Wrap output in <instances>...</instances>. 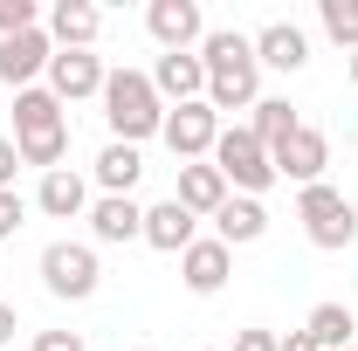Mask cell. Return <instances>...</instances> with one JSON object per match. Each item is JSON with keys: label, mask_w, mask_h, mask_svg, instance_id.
Here are the masks:
<instances>
[{"label": "cell", "mask_w": 358, "mask_h": 351, "mask_svg": "<svg viewBox=\"0 0 358 351\" xmlns=\"http://www.w3.org/2000/svg\"><path fill=\"white\" fill-rule=\"evenodd\" d=\"M296 124H303V117H296V110H289V96H262V103H255V117H248V131L262 138L268 152H275V145H282V138L296 131Z\"/></svg>", "instance_id": "cell-24"}, {"label": "cell", "mask_w": 358, "mask_h": 351, "mask_svg": "<svg viewBox=\"0 0 358 351\" xmlns=\"http://www.w3.org/2000/svg\"><path fill=\"white\" fill-rule=\"evenodd\" d=\"M48 55H55L48 28H28V35H7V42H0V83H7V89H35V83L48 76Z\"/></svg>", "instance_id": "cell-11"}, {"label": "cell", "mask_w": 358, "mask_h": 351, "mask_svg": "<svg viewBox=\"0 0 358 351\" xmlns=\"http://www.w3.org/2000/svg\"><path fill=\"white\" fill-rule=\"evenodd\" d=\"M90 248H124V241H145V207L131 193H96L90 200Z\"/></svg>", "instance_id": "cell-10"}, {"label": "cell", "mask_w": 358, "mask_h": 351, "mask_svg": "<svg viewBox=\"0 0 358 351\" xmlns=\"http://www.w3.org/2000/svg\"><path fill=\"white\" fill-rule=\"evenodd\" d=\"M345 76H352V89H358V55H345Z\"/></svg>", "instance_id": "cell-32"}, {"label": "cell", "mask_w": 358, "mask_h": 351, "mask_svg": "<svg viewBox=\"0 0 358 351\" xmlns=\"http://www.w3.org/2000/svg\"><path fill=\"white\" fill-rule=\"evenodd\" d=\"M96 103H103V124H110L117 145H145V138L166 131V103H159V89H152L145 69H110Z\"/></svg>", "instance_id": "cell-2"}, {"label": "cell", "mask_w": 358, "mask_h": 351, "mask_svg": "<svg viewBox=\"0 0 358 351\" xmlns=\"http://www.w3.org/2000/svg\"><path fill=\"white\" fill-rule=\"evenodd\" d=\"M96 282H103V262H96V248L90 241H48L42 248V289L48 296H62V303H90L96 296Z\"/></svg>", "instance_id": "cell-5"}, {"label": "cell", "mask_w": 358, "mask_h": 351, "mask_svg": "<svg viewBox=\"0 0 358 351\" xmlns=\"http://www.w3.org/2000/svg\"><path fill=\"white\" fill-rule=\"evenodd\" d=\"M262 234H268V207H262V200H248V193H227V207L214 214V241L248 248V241H262Z\"/></svg>", "instance_id": "cell-20"}, {"label": "cell", "mask_w": 358, "mask_h": 351, "mask_svg": "<svg viewBox=\"0 0 358 351\" xmlns=\"http://www.w3.org/2000/svg\"><path fill=\"white\" fill-rule=\"evenodd\" d=\"M48 131H69V110L48 96V83L14 89V138H48Z\"/></svg>", "instance_id": "cell-19"}, {"label": "cell", "mask_w": 358, "mask_h": 351, "mask_svg": "<svg viewBox=\"0 0 358 351\" xmlns=\"http://www.w3.org/2000/svg\"><path fill=\"white\" fill-rule=\"evenodd\" d=\"M145 76H152V89H159V103H166V110L200 103V96H207V62H200V48H193V55H159Z\"/></svg>", "instance_id": "cell-13"}, {"label": "cell", "mask_w": 358, "mask_h": 351, "mask_svg": "<svg viewBox=\"0 0 358 351\" xmlns=\"http://www.w3.org/2000/svg\"><path fill=\"white\" fill-rule=\"evenodd\" d=\"M303 331L317 338V351H345V345H358V317H352V303H317L310 317H303Z\"/></svg>", "instance_id": "cell-22"}, {"label": "cell", "mask_w": 358, "mask_h": 351, "mask_svg": "<svg viewBox=\"0 0 358 351\" xmlns=\"http://www.w3.org/2000/svg\"><path fill=\"white\" fill-rule=\"evenodd\" d=\"M317 28H324V42L358 55V0H317Z\"/></svg>", "instance_id": "cell-23"}, {"label": "cell", "mask_w": 358, "mask_h": 351, "mask_svg": "<svg viewBox=\"0 0 358 351\" xmlns=\"http://www.w3.org/2000/svg\"><path fill=\"white\" fill-rule=\"evenodd\" d=\"M282 338L268 331V324H248V331H234V351H275Z\"/></svg>", "instance_id": "cell-27"}, {"label": "cell", "mask_w": 358, "mask_h": 351, "mask_svg": "<svg viewBox=\"0 0 358 351\" xmlns=\"http://www.w3.org/2000/svg\"><path fill=\"white\" fill-rule=\"evenodd\" d=\"M227 193H234V186L221 179V166H214V159H193V166H179L173 200H179V207H186L193 220H214V214L227 207Z\"/></svg>", "instance_id": "cell-14"}, {"label": "cell", "mask_w": 358, "mask_h": 351, "mask_svg": "<svg viewBox=\"0 0 358 351\" xmlns=\"http://www.w3.org/2000/svg\"><path fill=\"white\" fill-rule=\"evenodd\" d=\"M14 331H21V310H14V303H7V296H0V351L14 345Z\"/></svg>", "instance_id": "cell-30"}, {"label": "cell", "mask_w": 358, "mask_h": 351, "mask_svg": "<svg viewBox=\"0 0 358 351\" xmlns=\"http://www.w3.org/2000/svg\"><path fill=\"white\" fill-rule=\"evenodd\" d=\"M200 241V220L186 214L179 200H159V207H145V248H159V255H186Z\"/></svg>", "instance_id": "cell-18"}, {"label": "cell", "mask_w": 358, "mask_h": 351, "mask_svg": "<svg viewBox=\"0 0 358 351\" xmlns=\"http://www.w3.org/2000/svg\"><path fill=\"white\" fill-rule=\"evenodd\" d=\"M14 173H21V152H14V138H0V193H14Z\"/></svg>", "instance_id": "cell-29"}, {"label": "cell", "mask_w": 358, "mask_h": 351, "mask_svg": "<svg viewBox=\"0 0 358 351\" xmlns=\"http://www.w3.org/2000/svg\"><path fill=\"white\" fill-rule=\"evenodd\" d=\"M214 166L234 193H248V200H262L268 186H275V159H268V145L248 124H221V145H214Z\"/></svg>", "instance_id": "cell-4"}, {"label": "cell", "mask_w": 358, "mask_h": 351, "mask_svg": "<svg viewBox=\"0 0 358 351\" xmlns=\"http://www.w3.org/2000/svg\"><path fill=\"white\" fill-rule=\"evenodd\" d=\"M90 179H96L103 193H131L138 179H145V152H138V145H117V138H110V145L96 152V166H90Z\"/></svg>", "instance_id": "cell-21"}, {"label": "cell", "mask_w": 358, "mask_h": 351, "mask_svg": "<svg viewBox=\"0 0 358 351\" xmlns=\"http://www.w3.org/2000/svg\"><path fill=\"white\" fill-rule=\"evenodd\" d=\"M42 28H48V42H55V48H96L103 14H96L90 0H55V7L42 14Z\"/></svg>", "instance_id": "cell-17"}, {"label": "cell", "mask_w": 358, "mask_h": 351, "mask_svg": "<svg viewBox=\"0 0 358 351\" xmlns=\"http://www.w3.org/2000/svg\"><path fill=\"white\" fill-rule=\"evenodd\" d=\"M145 35L159 42V55H193L207 42V14H200V0H152L145 7Z\"/></svg>", "instance_id": "cell-6"}, {"label": "cell", "mask_w": 358, "mask_h": 351, "mask_svg": "<svg viewBox=\"0 0 358 351\" xmlns=\"http://www.w3.org/2000/svg\"><path fill=\"white\" fill-rule=\"evenodd\" d=\"M200 62H207V103H214V117H227V110H255V103H262L255 35H241V28H207Z\"/></svg>", "instance_id": "cell-1"}, {"label": "cell", "mask_w": 358, "mask_h": 351, "mask_svg": "<svg viewBox=\"0 0 358 351\" xmlns=\"http://www.w3.org/2000/svg\"><path fill=\"white\" fill-rule=\"evenodd\" d=\"M275 351H317V338H310V331H289V338H282Z\"/></svg>", "instance_id": "cell-31"}, {"label": "cell", "mask_w": 358, "mask_h": 351, "mask_svg": "<svg viewBox=\"0 0 358 351\" xmlns=\"http://www.w3.org/2000/svg\"><path fill=\"white\" fill-rule=\"evenodd\" d=\"M28 351H83V338H76V331H35Z\"/></svg>", "instance_id": "cell-28"}, {"label": "cell", "mask_w": 358, "mask_h": 351, "mask_svg": "<svg viewBox=\"0 0 358 351\" xmlns=\"http://www.w3.org/2000/svg\"><path fill=\"white\" fill-rule=\"evenodd\" d=\"M227 275H234V248H227V241H214V234H200V241L179 255V282H186L193 296H221Z\"/></svg>", "instance_id": "cell-12"}, {"label": "cell", "mask_w": 358, "mask_h": 351, "mask_svg": "<svg viewBox=\"0 0 358 351\" xmlns=\"http://www.w3.org/2000/svg\"><path fill=\"white\" fill-rule=\"evenodd\" d=\"M255 62L275 69V76H296V69L310 62V28H296V21H268V28H255Z\"/></svg>", "instance_id": "cell-16"}, {"label": "cell", "mask_w": 358, "mask_h": 351, "mask_svg": "<svg viewBox=\"0 0 358 351\" xmlns=\"http://www.w3.org/2000/svg\"><path fill=\"white\" fill-rule=\"evenodd\" d=\"M296 220H303V241L324 248V255H338V248H352L358 241V207L331 186V179H317L296 193Z\"/></svg>", "instance_id": "cell-3"}, {"label": "cell", "mask_w": 358, "mask_h": 351, "mask_svg": "<svg viewBox=\"0 0 358 351\" xmlns=\"http://www.w3.org/2000/svg\"><path fill=\"white\" fill-rule=\"evenodd\" d=\"M103 76H110L103 55H90V48H55L42 83H48V96L69 110V103H83V96H103Z\"/></svg>", "instance_id": "cell-8"}, {"label": "cell", "mask_w": 358, "mask_h": 351, "mask_svg": "<svg viewBox=\"0 0 358 351\" xmlns=\"http://www.w3.org/2000/svg\"><path fill=\"white\" fill-rule=\"evenodd\" d=\"M90 179L76 173V166H55V173H42V186H35V214H48V220H83L90 214Z\"/></svg>", "instance_id": "cell-15"}, {"label": "cell", "mask_w": 358, "mask_h": 351, "mask_svg": "<svg viewBox=\"0 0 358 351\" xmlns=\"http://www.w3.org/2000/svg\"><path fill=\"white\" fill-rule=\"evenodd\" d=\"M166 152H173L179 166H193V159H214V145H221V117H214V103L200 96V103H179L166 110Z\"/></svg>", "instance_id": "cell-7"}, {"label": "cell", "mask_w": 358, "mask_h": 351, "mask_svg": "<svg viewBox=\"0 0 358 351\" xmlns=\"http://www.w3.org/2000/svg\"><path fill=\"white\" fill-rule=\"evenodd\" d=\"M138 351H152V345H138Z\"/></svg>", "instance_id": "cell-33"}, {"label": "cell", "mask_w": 358, "mask_h": 351, "mask_svg": "<svg viewBox=\"0 0 358 351\" xmlns=\"http://www.w3.org/2000/svg\"><path fill=\"white\" fill-rule=\"evenodd\" d=\"M268 159H275V179H289V186L303 193V186H317V179H324V166H331V138L317 131V124H296V131L282 138Z\"/></svg>", "instance_id": "cell-9"}, {"label": "cell", "mask_w": 358, "mask_h": 351, "mask_svg": "<svg viewBox=\"0 0 358 351\" xmlns=\"http://www.w3.org/2000/svg\"><path fill=\"white\" fill-rule=\"evenodd\" d=\"M345 351H358V345H345Z\"/></svg>", "instance_id": "cell-34"}, {"label": "cell", "mask_w": 358, "mask_h": 351, "mask_svg": "<svg viewBox=\"0 0 358 351\" xmlns=\"http://www.w3.org/2000/svg\"><path fill=\"white\" fill-rule=\"evenodd\" d=\"M28 28H42V7L35 0H0V42L7 35H28Z\"/></svg>", "instance_id": "cell-25"}, {"label": "cell", "mask_w": 358, "mask_h": 351, "mask_svg": "<svg viewBox=\"0 0 358 351\" xmlns=\"http://www.w3.org/2000/svg\"><path fill=\"white\" fill-rule=\"evenodd\" d=\"M28 207H35V200H21V193H0V241H14V234L28 227Z\"/></svg>", "instance_id": "cell-26"}]
</instances>
